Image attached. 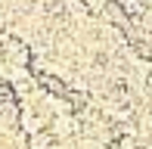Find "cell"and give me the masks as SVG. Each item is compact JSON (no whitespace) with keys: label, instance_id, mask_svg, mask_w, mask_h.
I'll return each instance as SVG.
<instances>
[{"label":"cell","instance_id":"obj_1","mask_svg":"<svg viewBox=\"0 0 152 149\" xmlns=\"http://www.w3.org/2000/svg\"><path fill=\"white\" fill-rule=\"evenodd\" d=\"M40 81H44V84H47V87H50V90H53V93H56V96H68V90H65V87H62V84H59V81H56V78H40Z\"/></svg>","mask_w":152,"mask_h":149},{"label":"cell","instance_id":"obj_2","mask_svg":"<svg viewBox=\"0 0 152 149\" xmlns=\"http://www.w3.org/2000/svg\"><path fill=\"white\" fill-rule=\"evenodd\" d=\"M50 146V137H47V134H37V137L31 140V149H47Z\"/></svg>","mask_w":152,"mask_h":149}]
</instances>
